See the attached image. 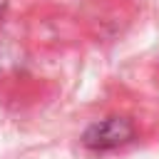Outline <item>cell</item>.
<instances>
[{"label": "cell", "mask_w": 159, "mask_h": 159, "mask_svg": "<svg viewBox=\"0 0 159 159\" xmlns=\"http://www.w3.org/2000/svg\"><path fill=\"white\" fill-rule=\"evenodd\" d=\"M132 134H134V129L127 119L112 117V119H102V122L92 124L84 132V144L92 147V149H112V147L129 142Z\"/></svg>", "instance_id": "6da1fadb"}, {"label": "cell", "mask_w": 159, "mask_h": 159, "mask_svg": "<svg viewBox=\"0 0 159 159\" xmlns=\"http://www.w3.org/2000/svg\"><path fill=\"white\" fill-rule=\"evenodd\" d=\"M5 5H7V0H0V15L5 12Z\"/></svg>", "instance_id": "7a4b0ae2"}]
</instances>
